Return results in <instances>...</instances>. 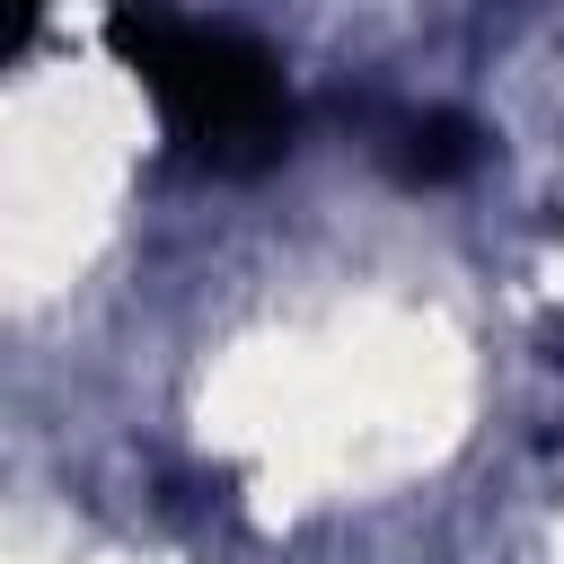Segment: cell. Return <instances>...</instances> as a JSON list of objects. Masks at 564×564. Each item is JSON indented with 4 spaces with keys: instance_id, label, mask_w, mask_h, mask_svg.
Returning <instances> with one entry per match:
<instances>
[{
    "instance_id": "6da1fadb",
    "label": "cell",
    "mask_w": 564,
    "mask_h": 564,
    "mask_svg": "<svg viewBox=\"0 0 564 564\" xmlns=\"http://www.w3.org/2000/svg\"><path fill=\"white\" fill-rule=\"evenodd\" d=\"M106 44L159 97V123L194 167L247 176L291 150V88L256 35L212 26V18H167V9H115Z\"/></svg>"
},
{
    "instance_id": "7a4b0ae2",
    "label": "cell",
    "mask_w": 564,
    "mask_h": 564,
    "mask_svg": "<svg viewBox=\"0 0 564 564\" xmlns=\"http://www.w3.org/2000/svg\"><path fill=\"white\" fill-rule=\"evenodd\" d=\"M476 159H485V141H476V123L449 115V106L405 115V123L388 132V167H397L405 185H449V176H467Z\"/></svg>"
}]
</instances>
